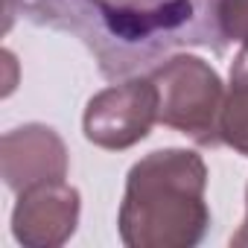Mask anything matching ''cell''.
Wrapping results in <instances>:
<instances>
[{
    "instance_id": "cell-8",
    "label": "cell",
    "mask_w": 248,
    "mask_h": 248,
    "mask_svg": "<svg viewBox=\"0 0 248 248\" xmlns=\"http://www.w3.org/2000/svg\"><path fill=\"white\" fill-rule=\"evenodd\" d=\"M219 140L248 158V91L231 88L219 117Z\"/></svg>"
},
{
    "instance_id": "cell-2",
    "label": "cell",
    "mask_w": 248,
    "mask_h": 248,
    "mask_svg": "<svg viewBox=\"0 0 248 248\" xmlns=\"http://www.w3.org/2000/svg\"><path fill=\"white\" fill-rule=\"evenodd\" d=\"M207 167L190 149H158L126 178L117 228L129 248H190L207 225Z\"/></svg>"
},
{
    "instance_id": "cell-3",
    "label": "cell",
    "mask_w": 248,
    "mask_h": 248,
    "mask_svg": "<svg viewBox=\"0 0 248 248\" xmlns=\"http://www.w3.org/2000/svg\"><path fill=\"white\" fill-rule=\"evenodd\" d=\"M158 88V123L187 135L199 146H216L225 88L199 56H172L149 70Z\"/></svg>"
},
{
    "instance_id": "cell-7",
    "label": "cell",
    "mask_w": 248,
    "mask_h": 248,
    "mask_svg": "<svg viewBox=\"0 0 248 248\" xmlns=\"http://www.w3.org/2000/svg\"><path fill=\"white\" fill-rule=\"evenodd\" d=\"M193 44L216 53L228 44H248V0H196Z\"/></svg>"
},
{
    "instance_id": "cell-5",
    "label": "cell",
    "mask_w": 248,
    "mask_h": 248,
    "mask_svg": "<svg viewBox=\"0 0 248 248\" xmlns=\"http://www.w3.org/2000/svg\"><path fill=\"white\" fill-rule=\"evenodd\" d=\"M79 225V190L67 181H47L18 193L12 233L27 248H59Z\"/></svg>"
},
{
    "instance_id": "cell-10",
    "label": "cell",
    "mask_w": 248,
    "mask_h": 248,
    "mask_svg": "<svg viewBox=\"0 0 248 248\" xmlns=\"http://www.w3.org/2000/svg\"><path fill=\"white\" fill-rule=\"evenodd\" d=\"M245 207H248V190H245ZM231 245H248V216H245L242 228L231 236Z\"/></svg>"
},
{
    "instance_id": "cell-4",
    "label": "cell",
    "mask_w": 248,
    "mask_h": 248,
    "mask_svg": "<svg viewBox=\"0 0 248 248\" xmlns=\"http://www.w3.org/2000/svg\"><path fill=\"white\" fill-rule=\"evenodd\" d=\"M158 123V88L152 76H135L91 96L82 129L99 149H129L140 143Z\"/></svg>"
},
{
    "instance_id": "cell-1",
    "label": "cell",
    "mask_w": 248,
    "mask_h": 248,
    "mask_svg": "<svg viewBox=\"0 0 248 248\" xmlns=\"http://www.w3.org/2000/svg\"><path fill=\"white\" fill-rule=\"evenodd\" d=\"M30 21L79 35L108 79L152 67L164 53L193 44L196 0H53Z\"/></svg>"
},
{
    "instance_id": "cell-6",
    "label": "cell",
    "mask_w": 248,
    "mask_h": 248,
    "mask_svg": "<svg viewBox=\"0 0 248 248\" xmlns=\"http://www.w3.org/2000/svg\"><path fill=\"white\" fill-rule=\"evenodd\" d=\"M0 172L9 190L24 193L35 184L67 178V146L41 123H27L0 140Z\"/></svg>"
},
{
    "instance_id": "cell-9",
    "label": "cell",
    "mask_w": 248,
    "mask_h": 248,
    "mask_svg": "<svg viewBox=\"0 0 248 248\" xmlns=\"http://www.w3.org/2000/svg\"><path fill=\"white\" fill-rule=\"evenodd\" d=\"M231 88L248 91V44H242V50L236 53V59L231 64Z\"/></svg>"
}]
</instances>
